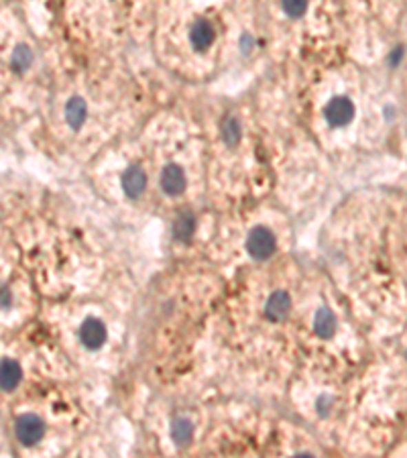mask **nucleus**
I'll return each mask as SVG.
<instances>
[{"mask_svg": "<svg viewBox=\"0 0 407 458\" xmlns=\"http://www.w3.org/2000/svg\"><path fill=\"white\" fill-rule=\"evenodd\" d=\"M324 114L330 127H346L355 118V104L346 96H336L326 104Z\"/></svg>", "mask_w": 407, "mask_h": 458, "instance_id": "obj_2", "label": "nucleus"}, {"mask_svg": "<svg viewBox=\"0 0 407 458\" xmlns=\"http://www.w3.org/2000/svg\"><path fill=\"white\" fill-rule=\"evenodd\" d=\"M196 232V218L191 212H181L180 216L176 218L174 222V236L181 240V242H187Z\"/></svg>", "mask_w": 407, "mask_h": 458, "instance_id": "obj_12", "label": "nucleus"}, {"mask_svg": "<svg viewBox=\"0 0 407 458\" xmlns=\"http://www.w3.org/2000/svg\"><path fill=\"white\" fill-rule=\"evenodd\" d=\"M216 39V29L208 19H198L189 29V41L196 51H206Z\"/></svg>", "mask_w": 407, "mask_h": 458, "instance_id": "obj_4", "label": "nucleus"}, {"mask_svg": "<svg viewBox=\"0 0 407 458\" xmlns=\"http://www.w3.org/2000/svg\"><path fill=\"white\" fill-rule=\"evenodd\" d=\"M314 330L320 338H330L336 332V318L328 308L317 310L316 318H314Z\"/></svg>", "mask_w": 407, "mask_h": 458, "instance_id": "obj_11", "label": "nucleus"}, {"mask_svg": "<svg viewBox=\"0 0 407 458\" xmlns=\"http://www.w3.org/2000/svg\"><path fill=\"white\" fill-rule=\"evenodd\" d=\"M21 377H23V371L17 361H2L0 363V389L4 391H12L19 383H21Z\"/></svg>", "mask_w": 407, "mask_h": 458, "instance_id": "obj_10", "label": "nucleus"}, {"mask_svg": "<svg viewBox=\"0 0 407 458\" xmlns=\"http://www.w3.org/2000/svg\"><path fill=\"white\" fill-rule=\"evenodd\" d=\"M222 138L227 140L228 145H236L238 138H240V125L236 118H227L225 125H222Z\"/></svg>", "mask_w": 407, "mask_h": 458, "instance_id": "obj_15", "label": "nucleus"}, {"mask_svg": "<svg viewBox=\"0 0 407 458\" xmlns=\"http://www.w3.org/2000/svg\"><path fill=\"white\" fill-rule=\"evenodd\" d=\"M161 189L167 196H180L185 189V174L180 165H167L161 174Z\"/></svg>", "mask_w": 407, "mask_h": 458, "instance_id": "obj_8", "label": "nucleus"}, {"mask_svg": "<svg viewBox=\"0 0 407 458\" xmlns=\"http://www.w3.org/2000/svg\"><path fill=\"white\" fill-rule=\"evenodd\" d=\"M308 2H310V0H281V8H283V12H285L287 17L300 19V17L306 12Z\"/></svg>", "mask_w": 407, "mask_h": 458, "instance_id": "obj_14", "label": "nucleus"}, {"mask_svg": "<svg viewBox=\"0 0 407 458\" xmlns=\"http://www.w3.org/2000/svg\"><path fill=\"white\" fill-rule=\"evenodd\" d=\"M80 340L88 348H100L106 342V326L96 318H90L80 328Z\"/></svg>", "mask_w": 407, "mask_h": 458, "instance_id": "obj_5", "label": "nucleus"}, {"mask_svg": "<svg viewBox=\"0 0 407 458\" xmlns=\"http://www.w3.org/2000/svg\"><path fill=\"white\" fill-rule=\"evenodd\" d=\"M147 189V174L143 171V167L131 165L125 174H123V191L129 198H138L143 196V191Z\"/></svg>", "mask_w": 407, "mask_h": 458, "instance_id": "obj_6", "label": "nucleus"}, {"mask_svg": "<svg viewBox=\"0 0 407 458\" xmlns=\"http://www.w3.org/2000/svg\"><path fill=\"white\" fill-rule=\"evenodd\" d=\"M275 234L265 227H257L251 230L249 238H247V251L253 259L257 261H265L275 253Z\"/></svg>", "mask_w": 407, "mask_h": 458, "instance_id": "obj_1", "label": "nucleus"}, {"mask_svg": "<svg viewBox=\"0 0 407 458\" xmlns=\"http://www.w3.org/2000/svg\"><path fill=\"white\" fill-rule=\"evenodd\" d=\"M31 59H33L31 51H29L27 47H19V49L14 51V55H12V65L19 67V70H23V67H27V65L31 63Z\"/></svg>", "mask_w": 407, "mask_h": 458, "instance_id": "obj_16", "label": "nucleus"}, {"mask_svg": "<svg viewBox=\"0 0 407 458\" xmlns=\"http://www.w3.org/2000/svg\"><path fill=\"white\" fill-rule=\"evenodd\" d=\"M86 116H88V108H86V102L82 100V98H72L70 102H67V106H65V121H67V125L74 129V131H78V129H82V125L86 123Z\"/></svg>", "mask_w": 407, "mask_h": 458, "instance_id": "obj_9", "label": "nucleus"}, {"mask_svg": "<svg viewBox=\"0 0 407 458\" xmlns=\"http://www.w3.org/2000/svg\"><path fill=\"white\" fill-rule=\"evenodd\" d=\"M191 434H194V430H191V424H189V419H185V417H180V419H176V421H174V428H171V436H174L176 444H180V446H185V444H189V440H191Z\"/></svg>", "mask_w": 407, "mask_h": 458, "instance_id": "obj_13", "label": "nucleus"}, {"mask_svg": "<svg viewBox=\"0 0 407 458\" xmlns=\"http://www.w3.org/2000/svg\"><path fill=\"white\" fill-rule=\"evenodd\" d=\"M14 432H17V438L25 444V446H33L37 444L43 434H45V426L41 421V417L33 415V413H27V415H21L17 419V426H14Z\"/></svg>", "mask_w": 407, "mask_h": 458, "instance_id": "obj_3", "label": "nucleus"}, {"mask_svg": "<svg viewBox=\"0 0 407 458\" xmlns=\"http://www.w3.org/2000/svg\"><path fill=\"white\" fill-rule=\"evenodd\" d=\"M291 310V298L285 291H275L265 304V316L271 322H281L289 316Z\"/></svg>", "mask_w": 407, "mask_h": 458, "instance_id": "obj_7", "label": "nucleus"}]
</instances>
